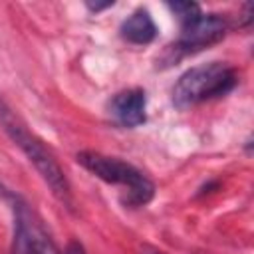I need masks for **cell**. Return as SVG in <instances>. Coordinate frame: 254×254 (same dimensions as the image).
I'll list each match as a JSON object with an SVG mask.
<instances>
[{"label":"cell","mask_w":254,"mask_h":254,"mask_svg":"<svg viewBox=\"0 0 254 254\" xmlns=\"http://www.w3.org/2000/svg\"><path fill=\"white\" fill-rule=\"evenodd\" d=\"M0 125L8 133V137L22 149V153L30 159V163L36 167V171L42 175V179L52 189L54 196L62 200L65 206H71V189L69 183L58 165L56 157L50 153V149L24 125V121L4 103L0 97Z\"/></svg>","instance_id":"obj_1"},{"label":"cell","mask_w":254,"mask_h":254,"mask_svg":"<svg viewBox=\"0 0 254 254\" xmlns=\"http://www.w3.org/2000/svg\"><path fill=\"white\" fill-rule=\"evenodd\" d=\"M236 81V71L222 62L194 65L177 79L173 87V103L179 109H187L196 103L222 97L234 89Z\"/></svg>","instance_id":"obj_2"},{"label":"cell","mask_w":254,"mask_h":254,"mask_svg":"<svg viewBox=\"0 0 254 254\" xmlns=\"http://www.w3.org/2000/svg\"><path fill=\"white\" fill-rule=\"evenodd\" d=\"M77 163L97 179L109 185L125 187L127 189L125 204L129 206H143L155 196V185L131 163H125L117 157H107L97 151L77 153Z\"/></svg>","instance_id":"obj_3"},{"label":"cell","mask_w":254,"mask_h":254,"mask_svg":"<svg viewBox=\"0 0 254 254\" xmlns=\"http://www.w3.org/2000/svg\"><path fill=\"white\" fill-rule=\"evenodd\" d=\"M4 190V198L10 200L14 212V238L12 254H60L50 232L44 226V220L38 212L18 194Z\"/></svg>","instance_id":"obj_4"},{"label":"cell","mask_w":254,"mask_h":254,"mask_svg":"<svg viewBox=\"0 0 254 254\" xmlns=\"http://www.w3.org/2000/svg\"><path fill=\"white\" fill-rule=\"evenodd\" d=\"M228 32V22L220 14H204L187 20L181 24V36L175 44V50L185 54L204 50L212 44H218Z\"/></svg>","instance_id":"obj_5"},{"label":"cell","mask_w":254,"mask_h":254,"mask_svg":"<svg viewBox=\"0 0 254 254\" xmlns=\"http://www.w3.org/2000/svg\"><path fill=\"white\" fill-rule=\"evenodd\" d=\"M145 105H147L145 91L135 87V89H125V91L115 93L107 105V111L119 125L137 127V125L145 123V119H147Z\"/></svg>","instance_id":"obj_6"},{"label":"cell","mask_w":254,"mask_h":254,"mask_svg":"<svg viewBox=\"0 0 254 254\" xmlns=\"http://www.w3.org/2000/svg\"><path fill=\"white\" fill-rule=\"evenodd\" d=\"M121 38L127 40L129 44H135V46H145V44H151L157 36V26L151 18V14L143 8L135 10L127 20H123L121 28Z\"/></svg>","instance_id":"obj_7"},{"label":"cell","mask_w":254,"mask_h":254,"mask_svg":"<svg viewBox=\"0 0 254 254\" xmlns=\"http://www.w3.org/2000/svg\"><path fill=\"white\" fill-rule=\"evenodd\" d=\"M169 8H171V10H173V14L181 20V24L200 14V6H198V4H194V2H171V4H169Z\"/></svg>","instance_id":"obj_8"},{"label":"cell","mask_w":254,"mask_h":254,"mask_svg":"<svg viewBox=\"0 0 254 254\" xmlns=\"http://www.w3.org/2000/svg\"><path fill=\"white\" fill-rule=\"evenodd\" d=\"M109 6H113V2H103V4H93V2H87V8H89L91 12H99V10L109 8Z\"/></svg>","instance_id":"obj_9"},{"label":"cell","mask_w":254,"mask_h":254,"mask_svg":"<svg viewBox=\"0 0 254 254\" xmlns=\"http://www.w3.org/2000/svg\"><path fill=\"white\" fill-rule=\"evenodd\" d=\"M65 254H85V252H83V248H81L79 244L71 242V244H69V248L65 250Z\"/></svg>","instance_id":"obj_10"},{"label":"cell","mask_w":254,"mask_h":254,"mask_svg":"<svg viewBox=\"0 0 254 254\" xmlns=\"http://www.w3.org/2000/svg\"><path fill=\"white\" fill-rule=\"evenodd\" d=\"M145 254H163V252H157V250H145Z\"/></svg>","instance_id":"obj_11"}]
</instances>
